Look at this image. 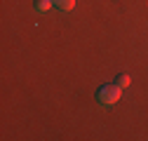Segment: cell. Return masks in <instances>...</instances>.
<instances>
[{"instance_id": "4", "label": "cell", "mask_w": 148, "mask_h": 141, "mask_svg": "<svg viewBox=\"0 0 148 141\" xmlns=\"http://www.w3.org/2000/svg\"><path fill=\"white\" fill-rule=\"evenodd\" d=\"M129 82H132V80H129V75H127V73L118 75V85H120V87H129Z\"/></svg>"}, {"instance_id": "3", "label": "cell", "mask_w": 148, "mask_h": 141, "mask_svg": "<svg viewBox=\"0 0 148 141\" xmlns=\"http://www.w3.org/2000/svg\"><path fill=\"white\" fill-rule=\"evenodd\" d=\"M54 3H52V0H38V5H35V10H38V12H47L49 7H52Z\"/></svg>"}, {"instance_id": "2", "label": "cell", "mask_w": 148, "mask_h": 141, "mask_svg": "<svg viewBox=\"0 0 148 141\" xmlns=\"http://www.w3.org/2000/svg\"><path fill=\"white\" fill-rule=\"evenodd\" d=\"M52 3H54V7L61 10V12H71L73 7H75V0H52Z\"/></svg>"}, {"instance_id": "1", "label": "cell", "mask_w": 148, "mask_h": 141, "mask_svg": "<svg viewBox=\"0 0 148 141\" xmlns=\"http://www.w3.org/2000/svg\"><path fill=\"white\" fill-rule=\"evenodd\" d=\"M120 90L122 87L115 82V85H103L101 90L97 92V101L101 103V106H113V103H118V99H120Z\"/></svg>"}]
</instances>
